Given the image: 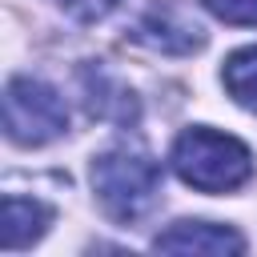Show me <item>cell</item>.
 <instances>
[{
	"label": "cell",
	"instance_id": "obj_9",
	"mask_svg": "<svg viewBox=\"0 0 257 257\" xmlns=\"http://www.w3.org/2000/svg\"><path fill=\"white\" fill-rule=\"evenodd\" d=\"M225 24H257V0H201Z\"/></svg>",
	"mask_w": 257,
	"mask_h": 257
},
{
	"label": "cell",
	"instance_id": "obj_8",
	"mask_svg": "<svg viewBox=\"0 0 257 257\" xmlns=\"http://www.w3.org/2000/svg\"><path fill=\"white\" fill-rule=\"evenodd\" d=\"M221 76H225V88L233 92V100L245 104L249 112H257V48H237L225 60Z\"/></svg>",
	"mask_w": 257,
	"mask_h": 257
},
{
	"label": "cell",
	"instance_id": "obj_7",
	"mask_svg": "<svg viewBox=\"0 0 257 257\" xmlns=\"http://www.w3.org/2000/svg\"><path fill=\"white\" fill-rule=\"evenodd\" d=\"M52 221V209L32 201V197H16L8 193L4 197V209H0V245L12 253V249H24L32 245Z\"/></svg>",
	"mask_w": 257,
	"mask_h": 257
},
{
	"label": "cell",
	"instance_id": "obj_3",
	"mask_svg": "<svg viewBox=\"0 0 257 257\" xmlns=\"http://www.w3.org/2000/svg\"><path fill=\"white\" fill-rule=\"evenodd\" d=\"M68 128L60 92L36 76H16L4 88V133L16 145H48Z\"/></svg>",
	"mask_w": 257,
	"mask_h": 257
},
{
	"label": "cell",
	"instance_id": "obj_2",
	"mask_svg": "<svg viewBox=\"0 0 257 257\" xmlns=\"http://www.w3.org/2000/svg\"><path fill=\"white\" fill-rule=\"evenodd\" d=\"M92 189L112 221H137L161 197V165L128 145L104 149L92 161Z\"/></svg>",
	"mask_w": 257,
	"mask_h": 257
},
{
	"label": "cell",
	"instance_id": "obj_6",
	"mask_svg": "<svg viewBox=\"0 0 257 257\" xmlns=\"http://www.w3.org/2000/svg\"><path fill=\"white\" fill-rule=\"evenodd\" d=\"M80 80H84V100H88V112L92 116L116 120V124H133L137 120V96L116 76H108L100 64H88Z\"/></svg>",
	"mask_w": 257,
	"mask_h": 257
},
{
	"label": "cell",
	"instance_id": "obj_5",
	"mask_svg": "<svg viewBox=\"0 0 257 257\" xmlns=\"http://www.w3.org/2000/svg\"><path fill=\"white\" fill-rule=\"evenodd\" d=\"M153 249L161 253H241L245 237L213 221H177L153 241Z\"/></svg>",
	"mask_w": 257,
	"mask_h": 257
},
{
	"label": "cell",
	"instance_id": "obj_1",
	"mask_svg": "<svg viewBox=\"0 0 257 257\" xmlns=\"http://www.w3.org/2000/svg\"><path fill=\"white\" fill-rule=\"evenodd\" d=\"M173 173L201 193L241 189L253 173V153L217 128H189L173 145Z\"/></svg>",
	"mask_w": 257,
	"mask_h": 257
},
{
	"label": "cell",
	"instance_id": "obj_10",
	"mask_svg": "<svg viewBox=\"0 0 257 257\" xmlns=\"http://www.w3.org/2000/svg\"><path fill=\"white\" fill-rule=\"evenodd\" d=\"M60 8H64L68 16H76V20L92 24V20H104V16H112V12L120 8V0H60Z\"/></svg>",
	"mask_w": 257,
	"mask_h": 257
},
{
	"label": "cell",
	"instance_id": "obj_4",
	"mask_svg": "<svg viewBox=\"0 0 257 257\" xmlns=\"http://www.w3.org/2000/svg\"><path fill=\"white\" fill-rule=\"evenodd\" d=\"M133 40L145 44V48H153V52H173V56H181V52H193V48L205 44V28H201L193 16H185L181 8H153V12L133 28Z\"/></svg>",
	"mask_w": 257,
	"mask_h": 257
}]
</instances>
